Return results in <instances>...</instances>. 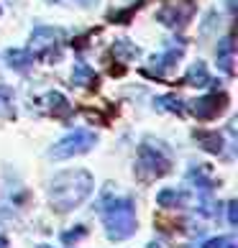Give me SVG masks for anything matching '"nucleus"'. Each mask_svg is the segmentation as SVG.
Masks as SVG:
<instances>
[{
    "instance_id": "1",
    "label": "nucleus",
    "mask_w": 238,
    "mask_h": 248,
    "mask_svg": "<svg viewBox=\"0 0 238 248\" xmlns=\"http://www.w3.org/2000/svg\"><path fill=\"white\" fill-rule=\"evenodd\" d=\"M95 189L93 174L85 169H67L54 174L51 187H49V200L57 213H72L85 202Z\"/></svg>"
},
{
    "instance_id": "2",
    "label": "nucleus",
    "mask_w": 238,
    "mask_h": 248,
    "mask_svg": "<svg viewBox=\"0 0 238 248\" xmlns=\"http://www.w3.org/2000/svg\"><path fill=\"white\" fill-rule=\"evenodd\" d=\"M103 225L105 235L111 241H126L136 233L139 220H136V202L131 197L113 200L103 207Z\"/></svg>"
},
{
    "instance_id": "3",
    "label": "nucleus",
    "mask_w": 238,
    "mask_h": 248,
    "mask_svg": "<svg viewBox=\"0 0 238 248\" xmlns=\"http://www.w3.org/2000/svg\"><path fill=\"white\" fill-rule=\"evenodd\" d=\"M136 179L141 182H154V179H161L172 171V159H169V151L157 141H146L141 143L139 149V159H136Z\"/></svg>"
},
{
    "instance_id": "4",
    "label": "nucleus",
    "mask_w": 238,
    "mask_h": 248,
    "mask_svg": "<svg viewBox=\"0 0 238 248\" xmlns=\"http://www.w3.org/2000/svg\"><path fill=\"white\" fill-rule=\"evenodd\" d=\"M67 39V33L54 26H36L31 31V54L33 59H41L47 64H57L62 59V44Z\"/></svg>"
},
{
    "instance_id": "5",
    "label": "nucleus",
    "mask_w": 238,
    "mask_h": 248,
    "mask_svg": "<svg viewBox=\"0 0 238 248\" xmlns=\"http://www.w3.org/2000/svg\"><path fill=\"white\" fill-rule=\"evenodd\" d=\"M97 143V136L93 131H85V128H77V131L67 133L64 139H59L57 143L49 149L51 159H72V156H82L87 151H93Z\"/></svg>"
},
{
    "instance_id": "6",
    "label": "nucleus",
    "mask_w": 238,
    "mask_h": 248,
    "mask_svg": "<svg viewBox=\"0 0 238 248\" xmlns=\"http://www.w3.org/2000/svg\"><path fill=\"white\" fill-rule=\"evenodd\" d=\"M195 13V0H172L157 11V21L167 29H185Z\"/></svg>"
},
{
    "instance_id": "7",
    "label": "nucleus",
    "mask_w": 238,
    "mask_h": 248,
    "mask_svg": "<svg viewBox=\"0 0 238 248\" xmlns=\"http://www.w3.org/2000/svg\"><path fill=\"white\" fill-rule=\"evenodd\" d=\"M228 110V95L225 93H213V95H203L190 103V113L197 121H213L221 113Z\"/></svg>"
},
{
    "instance_id": "8",
    "label": "nucleus",
    "mask_w": 238,
    "mask_h": 248,
    "mask_svg": "<svg viewBox=\"0 0 238 248\" xmlns=\"http://www.w3.org/2000/svg\"><path fill=\"white\" fill-rule=\"evenodd\" d=\"M72 85L75 87H87V90H97L100 77L95 75V69L85 62H75L72 67Z\"/></svg>"
},
{
    "instance_id": "9",
    "label": "nucleus",
    "mask_w": 238,
    "mask_h": 248,
    "mask_svg": "<svg viewBox=\"0 0 238 248\" xmlns=\"http://www.w3.org/2000/svg\"><path fill=\"white\" fill-rule=\"evenodd\" d=\"M185 85H190V87H205V85H210V72H207V64L203 62V59H197V62H192L190 64V69H187V75H185Z\"/></svg>"
},
{
    "instance_id": "10",
    "label": "nucleus",
    "mask_w": 238,
    "mask_h": 248,
    "mask_svg": "<svg viewBox=\"0 0 238 248\" xmlns=\"http://www.w3.org/2000/svg\"><path fill=\"white\" fill-rule=\"evenodd\" d=\"M5 62H8V67L16 69V72H29L33 67V54L29 49H8L5 51Z\"/></svg>"
},
{
    "instance_id": "11",
    "label": "nucleus",
    "mask_w": 238,
    "mask_h": 248,
    "mask_svg": "<svg viewBox=\"0 0 238 248\" xmlns=\"http://www.w3.org/2000/svg\"><path fill=\"white\" fill-rule=\"evenodd\" d=\"M233 51H236V44H233V36H225L218 44V67H221L228 77L233 75Z\"/></svg>"
},
{
    "instance_id": "12",
    "label": "nucleus",
    "mask_w": 238,
    "mask_h": 248,
    "mask_svg": "<svg viewBox=\"0 0 238 248\" xmlns=\"http://www.w3.org/2000/svg\"><path fill=\"white\" fill-rule=\"evenodd\" d=\"M182 54H185V41L179 39V44L169 46L167 51L161 54V57L154 59V64H157V69H159V72H169V69H175V67H177V62L182 59Z\"/></svg>"
},
{
    "instance_id": "13",
    "label": "nucleus",
    "mask_w": 238,
    "mask_h": 248,
    "mask_svg": "<svg viewBox=\"0 0 238 248\" xmlns=\"http://www.w3.org/2000/svg\"><path fill=\"white\" fill-rule=\"evenodd\" d=\"M187 202H190L187 192L175 189V187H164L157 195V205H161V207H182V205H187Z\"/></svg>"
},
{
    "instance_id": "14",
    "label": "nucleus",
    "mask_w": 238,
    "mask_h": 248,
    "mask_svg": "<svg viewBox=\"0 0 238 248\" xmlns=\"http://www.w3.org/2000/svg\"><path fill=\"white\" fill-rule=\"evenodd\" d=\"M195 139L207 154H223V136L218 131H195Z\"/></svg>"
},
{
    "instance_id": "15",
    "label": "nucleus",
    "mask_w": 238,
    "mask_h": 248,
    "mask_svg": "<svg viewBox=\"0 0 238 248\" xmlns=\"http://www.w3.org/2000/svg\"><path fill=\"white\" fill-rule=\"evenodd\" d=\"M47 108L54 118H69L72 115V105L67 103V97L62 93H49L47 95Z\"/></svg>"
},
{
    "instance_id": "16",
    "label": "nucleus",
    "mask_w": 238,
    "mask_h": 248,
    "mask_svg": "<svg viewBox=\"0 0 238 248\" xmlns=\"http://www.w3.org/2000/svg\"><path fill=\"white\" fill-rule=\"evenodd\" d=\"M187 182H190L192 187H200V189H205V192L215 187V179L210 177V171L205 167H192L187 171Z\"/></svg>"
},
{
    "instance_id": "17",
    "label": "nucleus",
    "mask_w": 238,
    "mask_h": 248,
    "mask_svg": "<svg viewBox=\"0 0 238 248\" xmlns=\"http://www.w3.org/2000/svg\"><path fill=\"white\" fill-rule=\"evenodd\" d=\"M113 54L121 62H133V59H139L141 57V49L136 46V44H131L128 39H115L113 44Z\"/></svg>"
},
{
    "instance_id": "18",
    "label": "nucleus",
    "mask_w": 238,
    "mask_h": 248,
    "mask_svg": "<svg viewBox=\"0 0 238 248\" xmlns=\"http://www.w3.org/2000/svg\"><path fill=\"white\" fill-rule=\"evenodd\" d=\"M154 108L161 110V113H175V115H185V105L177 95H161L154 100Z\"/></svg>"
},
{
    "instance_id": "19",
    "label": "nucleus",
    "mask_w": 238,
    "mask_h": 248,
    "mask_svg": "<svg viewBox=\"0 0 238 248\" xmlns=\"http://www.w3.org/2000/svg\"><path fill=\"white\" fill-rule=\"evenodd\" d=\"M0 118L11 121L16 118V105H13V90L8 85H0Z\"/></svg>"
},
{
    "instance_id": "20",
    "label": "nucleus",
    "mask_w": 238,
    "mask_h": 248,
    "mask_svg": "<svg viewBox=\"0 0 238 248\" xmlns=\"http://www.w3.org/2000/svg\"><path fill=\"white\" fill-rule=\"evenodd\" d=\"M141 3H143V0H139V3H133V5H128L126 11H113L108 18H111L113 23H128V18H131V13L136 11V8H141Z\"/></svg>"
},
{
    "instance_id": "21",
    "label": "nucleus",
    "mask_w": 238,
    "mask_h": 248,
    "mask_svg": "<svg viewBox=\"0 0 238 248\" xmlns=\"http://www.w3.org/2000/svg\"><path fill=\"white\" fill-rule=\"evenodd\" d=\"M85 233H87V228H85V225H79V228H77V231H69V233H62V243H64V246H69L72 241H79V238H82V235H85Z\"/></svg>"
},
{
    "instance_id": "22",
    "label": "nucleus",
    "mask_w": 238,
    "mask_h": 248,
    "mask_svg": "<svg viewBox=\"0 0 238 248\" xmlns=\"http://www.w3.org/2000/svg\"><path fill=\"white\" fill-rule=\"evenodd\" d=\"M233 238H228V235H218V238H207V241L203 243V248H223L225 243H231Z\"/></svg>"
},
{
    "instance_id": "23",
    "label": "nucleus",
    "mask_w": 238,
    "mask_h": 248,
    "mask_svg": "<svg viewBox=\"0 0 238 248\" xmlns=\"http://www.w3.org/2000/svg\"><path fill=\"white\" fill-rule=\"evenodd\" d=\"M228 223H231L233 228L238 225V202L236 200L228 202Z\"/></svg>"
},
{
    "instance_id": "24",
    "label": "nucleus",
    "mask_w": 238,
    "mask_h": 248,
    "mask_svg": "<svg viewBox=\"0 0 238 248\" xmlns=\"http://www.w3.org/2000/svg\"><path fill=\"white\" fill-rule=\"evenodd\" d=\"M72 3H77L79 8H95L97 0H72Z\"/></svg>"
},
{
    "instance_id": "25",
    "label": "nucleus",
    "mask_w": 238,
    "mask_h": 248,
    "mask_svg": "<svg viewBox=\"0 0 238 248\" xmlns=\"http://www.w3.org/2000/svg\"><path fill=\"white\" fill-rule=\"evenodd\" d=\"M0 248H8V238L5 235H0Z\"/></svg>"
},
{
    "instance_id": "26",
    "label": "nucleus",
    "mask_w": 238,
    "mask_h": 248,
    "mask_svg": "<svg viewBox=\"0 0 238 248\" xmlns=\"http://www.w3.org/2000/svg\"><path fill=\"white\" fill-rule=\"evenodd\" d=\"M223 248H238V246H236V243H233V241H231V243H225V246H223Z\"/></svg>"
},
{
    "instance_id": "27",
    "label": "nucleus",
    "mask_w": 238,
    "mask_h": 248,
    "mask_svg": "<svg viewBox=\"0 0 238 248\" xmlns=\"http://www.w3.org/2000/svg\"><path fill=\"white\" fill-rule=\"evenodd\" d=\"M149 248H159V243H149Z\"/></svg>"
},
{
    "instance_id": "28",
    "label": "nucleus",
    "mask_w": 238,
    "mask_h": 248,
    "mask_svg": "<svg viewBox=\"0 0 238 248\" xmlns=\"http://www.w3.org/2000/svg\"><path fill=\"white\" fill-rule=\"evenodd\" d=\"M36 248H51V246H36Z\"/></svg>"
},
{
    "instance_id": "29",
    "label": "nucleus",
    "mask_w": 238,
    "mask_h": 248,
    "mask_svg": "<svg viewBox=\"0 0 238 248\" xmlns=\"http://www.w3.org/2000/svg\"><path fill=\"white\" fill-rule=\"evenodd\" d=\"M47 3H59V0H47Z\"/></svg>"
}]
</instances>
